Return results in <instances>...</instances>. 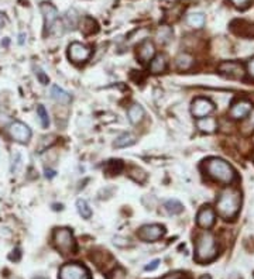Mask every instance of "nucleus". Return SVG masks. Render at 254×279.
<instances>
[{
	"mask_svg": "<svg viewBox=\"0 0 254 279\" xmlns=\"http://www.w3.org/2000/svg\"><path fill=\"white\" fill-rule=\"evenodd\" d=\"M242 206V193L237 189L228 188L219 195L216 201V212L225 220H233Z\"/></svg>",
	"mask_w": 254,
	"mask_h": 279,
	"instance_id": "nucleus-1",
	"label": "nucleus"
},
{
	"mask_svg": "<svg viewBox=\"0 0 254 279\" xmlns=\"http://www.w3.org/2000/svg\"><path fill=\"white\" fill-rule=\"evenodd\" d=\"M203 171L208 175L209 178H212L216 182L229 185L231 182H234L237 179V174L234 171V168L230 164L222 158H209L203 162Z\"/></svg>",
	"mask_w": 254,
	"mask_h": 279,
	"instance_id": "nucleus-2",
	"label": "nucleus"
},
{
	"mask_svg": "<svg viewBox=\"0 0 254 279\" xmlns=\"http://www.w3.org/2000/svg\"><path fill=\"white\" fill-rule=\"evenodd\" d=\"M218 255L216 240L210 233H202L198 237L195 248V259L199 264H206L213 261Z\"/></svg>",
	"mask_w": 254,
	"mask_h": 279,
	"instance_id": "nucleus-3",
	"label": "nucleus"
},
{
	"mask_svg": "<svg viewBox=\"0 0 254 279\" xmlns=\"http://www.w3.org/2000/svg\"><path fill=\"white\" fill-rule=\"evenodd\" d=\"M40 10L43 13V17H44V27H46L47 33L54 34V35H61L65 31L64 23L59 19L58 10L51 3H47V1L41 3Z\"/></svg>",
	"mask_w": 254,
	"mask_h": 279,
	"instance_id": "nucleus-4",
	"label": "nucleus"
},
{
	"mask_svg": "<svg viewBox=\"0 0 254 279\" xmlns=\"http://www.w3.org/2000/svg\"><path fill=\"white\" fill-rule=\"evenodd\" d=\"M52 241H54L55 248L62 255L74 254L75 250H76V241H75L74 233L71 231L70 228H67V227L55 228V231L52 234Z\"/></svg>",
	"mask_w": 254,
	"mask_h": 279,
	"instance_id": "nucleus-5",
	"label": "nucleus"
},
{
	"mask_svg": "<svg viewBox=\"0 0 254 279\" xmlns=\"http://www.w3.org/2000/svg\"><path fill=\"white\" fill-rule=\"evenodd\" d=\"M59 279H91V272L79 262H70L62 265L58 274Z\"/></svg>",
	"mask_w": 254,
	"mask_h": 279,
	"instance_id": "nucleus-6",
	"label": "nucleus"
},
{
	"mask_svg": "<svg viewBox=\"0 0 254 279\" xmlns=\"http://www.w3.org/2000/svg\"><path fill=\"white\" fill-rule=\"evenodd\" d=\"M165 234V227L161 224H144L137 231V237L144 243L158 241Z\"/></svg>",
	"mask_w": 254,
	"mask_h": 279,
	"instance_id": "nucleus-7",
	"label": "nucleus"
},
{
	"mask_svg": "<svg viewBox=\"0 0 254 279\" xmlns=\"http://www.w3.org/2000/svg\"><path fill=\"white\" fill-rule=\"evenodd\" d=\"M215 109H216L215 103L208 98H197L191 104V113L198 120L210 116L212 113L215 112Z\"/></svg>",
	"mask_w": 254,
	"mask_h": 279,
	"instance_id": "nucleus-8",
	"label": "nucleus"
},
{
	"mask_svg": "<svg viewBox=\"0 0 254 279\" xmlns=\"http://www.w3.org/2000/svg\"><path fill=\"white\" fill-rule=\"evenodd\" d=\"M9 133L14 141L20 143V144H27L31 138V130L30 127L23 122H19V120H14L12 123L9 124Z\"/></svg>",
	"mask_w": 254,
	"mask_h": 279,
	"instance_id": "nucleus-9",
	"label": "nucleus"
},
{
	"mask_svg": "<svg viewBox=\"0 0 254 279\" xmlns=\"http://www.w3.org/2000/svg\"><path fill=\"white\" fill-rule=\"evenodd\" d=\"M91 48L86 47L82 43H78V41H74L71 43L70 47H68V58L74 64H83L89 59L91 56Z\"/></svg>",
	"mask_w": 254,
	"mask_h": 279,
	"instance_id": "nucleus-10",
	"label": "nucleus"
},
{
	"mask_svg": "<svg viewBox=\"0 0 254 279\" xmlns=\"http://www.w3.org/2000/svg\"><path fill=\"white\" fill-rule=\"evenodd\" d=\"M218 71L223 76H228L230 79H236V80H240L244 78L246 72H244V67H243L240 62L237 61H225L219 64Z\"/></svg>",
	"mask_w": 254,
	"mask_h": 279,
	"instance_id": "nucleus-11",
	"label": "nucleus"
},
{
	"mask_svg": "<svg viewBox=\"0 0 254 279\" xmlns=\"http://www.w3.org/2000/svg\"><path fill=\"white\" fill-rule=\"evenodd\" d=\"M252 109H253L252 101H247V99H240V101H234L231 104L229 116L234 120H243V119H246L249 116V113L252 112Z\"/></svg>",
	"mask_w": 254,
	"mask_h": 279,
	"instance_id": "nucleus-12",
	"label": "nucleus"
},
{
	"mask_svg": "<svg viewBox=\"0 0 254 279\" xmlns=\"http://www.w3.org/2000/svg\"><path fill=\"white\" fill-rule=\"evenodd\" d=\"M216 222V213L210 206H203L197 214V224L201 228L209 230Z\"/></svg>",
	"mask_w": 254,
	"mask_h": 279,
	"instance_id": "nucleus-13",
	"label": "nucleus"
},
{
	"mask_svg": "<svg viewBox=\"0 0 254 279\" xmlns=\"http://www.w3.org/2000/svg\"><path fill=\"white\" fill-rule=\"evenodd\" d=\"M137 56L143 64L150 62L151 59L155 56V45L150 40L141 41L137 47Z\"/></svg>",
	"mask_w": 254,
	"mask_h": 279,
	"instance_id": "nucleus-14",
	"label": "nucleus"
},
{
	"mask_svg": "<svg viewBox=\"0 0 254 279\" xmlns=\"http://www.w3.org/2000/svg\"><path fill=\"white\" fill-rule=\"evenodd\" d=\"M194 64H195L194 56L188 54V52H181L179 55L175 58V68L178 71H182V72L189 71L191 68L194 67Z\"/></svg>",
	"mask_w": 254,
	"mask_h": 279,
	"instance_id": "nucleus-15",
	"label": "nucleus"
},
{
	"mask_svg": "<svg viewBox=\"0 0 254 279\" xmlns=\"http://www.w3.org/2000/svg\"><path fill=\"white\" fill-rule=\"evenodd\" d=\"M197 127L202 131V133H206V134H210V133H215L218 130V122L215 117H203V119H199L197 123Z\"/></svg>",
	"mask_w": 254,
	"mask_h": 279,
	"instance_id": "nucleus-16",
	"label": "nucleus"
},
{
	"mask_svg": "<svg viewBox=\"0 0 254 279\" xmlns=\"http://www.w3.org/2000/svg\"><path fill=\"white\" fill-rule=\"evenodd\" d=\"M165 69H167V58H165V55H162V54H160V55H155L150 61L149 71H150L151 74L158 75V74L165 72Z\"/></svg>",
	"mask_w": 254,
	"mask_h": 279,
	"instance_id": "nucleus-17",
	"label": "nucleus"
},
{
	"mask_svg": "<svg viewBox=\"0 0 254 279\" xmlns=\"http://www.w3.org/2000/svg\"><path fill=\"white\" fill-rule=\"evenodd\" d=\"M144 114H146V112L140 104H131L127 110V117H128V122L131 124H139L144 119Z\"/></svg>",
	"mask_w": 254,
	"mask_h": 279,
	"instance_id": "nucleus-18",
	"label": "nucleus"
},
{
	"mask_svg": "<svg viewBox=\"0 0 254 279\" xmlns=\"http://www.w3.org/2000/svg\"><path fill=\"white\" fill-rule=\"evenodd\" d=\"M51 98H52L54 101H57L58 103H61V104H68V103H71V101H72L70 93L65 92L62 88L57 86V85H52V86H51Z\"/></svg>",
	"mask_w": 254,
	"mask_h": 279,
	"instance_id": "nucleus-19",
	"label": "nucleus"
},
{
	"mask_svg": "<svg viewBox=\"0 0 254 279\" xmlns=\"http://www.w3.org/2000/svg\"><path fill=\"white\" fill-rule=\"evenodd\" d=\"M233 24L239 25V28H231L233 31L242 37H254V25L250 23L244 22V20H236Z\"/></svg>",
	"mask_w": 254,
	"mask_h": 279,
	"instance_id": "nucleus-20",
	"label": "nucleus"
},
{
	"mask_svg": "<svg viewBox=\"0 0 254 279\" xmlns=\"http://www.w3.org/2000/svg\"><path fill=\"white\" fill-rule=\"evenodd\" d=\"M205 22H206V19H205L203 13H191V14L186 16L188 25L192 27V28H197V30L202 28L205 25Z\"/></svg>",
	"mask_w": 254,
	"mask_h": 279,
	"instance_id": "nucleus-21",
	"label": "nucleus"
},
{
	"mask_svg": "<svg viewBox=\"0 0 254 279\" xmlns=\"http://www.w3.org/2000/svg\"><path fill=\"white\" fill-rule=\"evenodd\" d=\"M136 141H137L136 135H133L131 133H123V134H120L116 138L113 147H116V148H126V147L136 144Z\"/></svg>",
	"mask_w": 254,
	"mask_h": 279,
	"instance_id": "nucleus-22",
	"label": "nucleus"
},
{
	"mask_svg": "<svg viewBox=\"0 0 254 279\" xmlns=\"http://www.w3.org/2000/svg\"><path fill=\"white\" fill-rule=\"evenodd\" d=\"M79 27H81V31L85 34V35L96 33V31L99 30L98 23H96V20H93L92 17H83L81 24H79Z\"/></svg>",
	"mask_w": 254,
	"mask_h": 279,
	"instance_id": "nucleus-23",
	"label": "nucleus"
},
{
	"mask_svg": "<svg viewBox=\"0 0 254 279\" xmlns=\"http://www.w3.org/2000/svg\"><path fill=\"white\" fill-rule=\"evenodd\" d=\"M155 37H157V41H158L160 44H168V43L171 41V38H173V30H171V27H168V25H160L158 30H157V33H155Z\"/></svg>",
	"mask_w": 254,
	"mask_h": 279,
	"instance_id": "nucleus-24",
	"label": "nucleus"
},
{
	"mask_svg": "<svg viewBox=\"0 0 254 279\" xmlns=\"http://www.w3.org/2000/svg\"><path fill=\"white\" fill-rule=\"evenodd\" d=\"M78 20H79V17H78L76 10L72 9V10L67 11V14H65L64 19H62V23H64L65 30H74V28L78 25Z\"/></svg>",
	"mask_w": 254,
	"mask_h": 279,
	"instance_id": "nucleus-25",
	"label": "nucleus"
},
{
	"mask_svg": "<svg viewBox=\"0 0 254 279\" xmlns=\"http://www.w3.org/2000/svg\"><path fill=\"white\" fill-rule=\"evenodd\" d=\"M164 209L168 214H179L184 212V204L177 199H168L164 203Z\"/></svg>",
	"mask_w": 254,
	"mask_h": 279,
	"instance_id": "nucleus-26",
	"label": "nucleus"
},
{
	"mask_svg": "<svg viewBox=\"0 0 254 279\" xmlns=\"http://www.w3.org/2000/svg\"><path fill=\"white\" fill-rule=\"evenodd\" d=\"M240 131L244 135H250L254 133V107L252 109V112L249 113V116L246 119H243Z\"/></svg>",
	"mask_w": 254,
	"mask_h": 279,
	"instance_id": "nucleus-27",
	"label": "nucleus"
},
{
	"mask_svg": "<svg viewBox=\"0 0 254 279\" xmlns=\"http://www.w3.org/2000/svg\"><path fill=\"white\" fill-rule=\"evenodd\" d=\"M76 210L82 216V219H91L92 217V209L89 206V203L85 199H78L76 201Z\"/></svg>",
	"mask_w": 254,
	"mask_h": 279,
	"instance_id": "nucleus-28",
	"label": "nucleus"
},
{
	"mask_svg": "<svg viewBox=\"0 0 254 279\" xmlns=\"http://www.w3.org/2000/svg\"><path fill=\"white\" fill-rule=\"evenodd\" d=\"M128 177L131 179H134L136 182L139 183H143L146 179H147V174L139 167H131L128 169Z\"/></svg>",
	"mask_w": 254,
	"mask_h": 279,
	"instance_id": "nucleus-29",
	"label": "nucleus"
},
{
	"mask_svg": "<svg viewBox=\"0 0 254 279\" xmlns=\"http://www.w3.org/2000/svg\"><path fill=\"white\" fill-rule=\"evenodd\" d=\"M37 116H38V120L41 123V127L43 128H48L50 127V116H48V112H47L46 107L43 104L37 106Z\"/></svg>",
	"mask_w": 254,
	"mask_h": 279,
	"instance_id": "nucleus-30",
	"label": "nucleus"
},
{
	"mask_svg": "<svg viewBox=\"0 0 254 279\" xmlns=\"http://www.w3.org/2000/svg\"><path fill=\"white\" fill-rule=\"evenodd\" d=\"M230 3L236 7V9H240V10H246L249 6H250V3H252V0H230Z\"/></svg>",
	"mask_w": 254,
	"mask_h": 279,
	"instance_id": "nucleus-31",
	"label": "nucleus"
},
{
	"mask_svg": "<svg viewBox=\"0 0 254 279\" xmlns=\"http://www.w3.org/2000/svg\"><path fill=\"white\" fill-rule=\"evenodd\" d=\"M16 161L13 159V165H12V172L14 174V172H17L19 171V168L22 167V155L20 154H16Z\"/></svg>",
	"mask_w": 254,
	"mask_h": 279,
	"instance_id": "nucleus-32",
	"label": "nucleus"
},
{
	"mask_svg": "<svg viewBox=\"0 0 254 279\" xmlns=\"http://www.w3.org/2000/svg\"><path fill=\"white\" fill-rule=\"evenodd\" d=\"M112 279H126V272H125V269L122 268H117L113 272V275H112Z\"/></svg>",
	"mask_w": 254,
	"mask_h": 279,
	"instance_id": "nucleus-33",
	"label": "nucleus"
},
{
	"mask_svg": "<svg viewBox=\"0 0 254 279\" xmlns=\"http://www.w3.org/2000/svg\"><path fill=\"white\" fill-rule=\"evenodd\" d=\"M37 78H38V80L43 83V85H48V82H50V79H48V76H47L46 74L43 72V71H38L37 72Z\"/></svg>",
	"mask_w": 254,
	"mask_h": 279,
	"instance_id": "nucleus-34",
	"label": "nucleus"
},
{
	"mask_svg": "<svg viewBox=\"0 0 254 279\" xmlns=\"http://www.w3.org/2000/svg\"><path fill=\"white\" fill-rule=\"evenodd\" d=\"M247 72L252 78H254V56L247 62Z\"/></svg>",
	"mask_w": 254,
	"mask_h": 279,
	"instance_id": "nucleus-35",
	"label": "nucleus"
},
{
	"mask_svg": "<svg viewBox=\"0 0 254 279\" xmlns=\"http://www.w3.org/2000/svg\"><path fill=\"white\" fill-rule=\"evenodd\" d=\"M7 123H9V116L0 112V128H3Z\"/></svg>",
	"mask_w": 254,
	"mask_h": 279,
	"instance_id": "nucleus-36",
	"label": "nucleus"
},
{
	"mask_svg": "<svg viewBox=\"0 0 254 279\" xmlns=\"http://www.w3.org/2000/svg\"><path fill=\"white\" fill-rule=\"evenodd\" d=\"M158 264H160V259H154L149 265H146V271H154V269H157L158 268Z\"/></svg>",
	"mask_w": 254,
	"mask_h": 279,
	"instance_id": "nucleus-37",
	"label": "nucleus"
},
{
	"mask_svg": "<svg viewBox=\"0 0 254 279\" xmlns=\"http://www.w3.org/2000/svg\"><path fill=\"white\" fill-rule=\"evenodd\" d=\"M46 177L47 178H54V177H55V171H52V169H46Z\"/></svg>",
	"mask_w": 254,
	"mask_h": 279,
	"instance_id": "nucleus-38",
	"label": "nucleus"
},
{
	"mask_svg": "<svg viewBox=\"0 0 254 279\" xmlns=\"http://www.w3.org/2000/svg\"><path fill=\"white\" fill-rule=\"evenodd\" d=\"M4 23H6V19H4V14L0 11V27H3L4 25Z\"/></svg>",
	"mask_w": 254,
	"mask_h": 279,
	"instance_id": "nucleus-39",
	"label": "nucleus"
},
{
	"mask_svg": "<svg viewBox=\"0 0 254 279\" xmlns=\"http://www.w3.org/2000/svg\"><path fill=\"white\" fill-rule=\"evenodd\" d=\"M162 279H182V278H181L179 275H177V274H175V275H167V277H164Z\"/></svg>",
	"mask_w": 254,
	"mask_h": 279,
	"instance_id": "nucleus-40",
	"label": "nucleus"
},
{
	"mask_svg": "<svg viewBox=\"0 0 254 279\" xmlns=\"http://www.w3.org/2000/svg\"><path fill=\"white\" fill-rule=\"evenodd\" d=\"M19 44H24V34H20V40H19Z\"/></svg>",
	"mask_w": 254,
	"mask_h": 279,
	"instance_id": "nucleus-41",
	"label": "nucleus"
},
{
	"mask_svg": "<svg viewBox=\"0 0 254 279\" xmlns=\"http://www.w3.org/2000/svg\"><path fill=\"white\" fill-rule=\"evenodd\" d=\"M201 279H210V277H209V275H203Z\"/></svg>",
	"mask_w": 254,
	"mask_h": 279,
	"instance_id": "nucleus-42",
	"label": "nucleus"
},
{
	"mask_svg": "<svg viewBox=\"0 0 254 279\" xmlns=\"http://www.w3.org/2000/svg\"><path fill=\"white\" fill-rule=\"evenodd\" d=\"M37 279H46V278H37Z\"/></svg>",
	"mask_w": 254,
	"mask_h": 279,
	"instance_id": "nucleus-43",
	"label": "nucleus"
}]
</instances>
